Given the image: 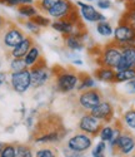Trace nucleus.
I'll use <instances>...</instances> for the list:
<instances>
[{
  "label": "nucleus",
  "instance_id": "22",
  "mask_svg": "<svg viewBox=\"0 0 135 157\" xmlns=\"http://www.w3.org/2000/svg\"><path fill=\"white\" fill-rule=\"evenodd\" d=\"M135 78V68H128L123 71H115L114 84H123Z\"/></svg>",
  "mask_w": 135,
  "mask_h": 157
},
{
  "label": "nucleus",
  "instance_id": "39",
  "mask_svg": "<svg viewBox=\"0 0 135 157\" xmlns=\"http://www.w3.org/2000/svg\"><path fill=\"white\" fill-rule=\"evenodd\" d=\"M128 6H135V0H128Z\"/></svg>",
  "mask_w": 135,
  "mask_h": 157
},
{
  "label": "nucleus",
  "instance_id": "13",
  "mask_svg": "<svg viewBox=\"0 0 135 157\" xmlns=\"http://www.w3.org/2000/svg\"><path fill=\"white\" fill-rule=\"evenodd\" d=\"M75 10H76V5L71 0H61L60 3H58L46 13V15L53 20H61V19H68L69 15Z\"/></svg>",
  "mask_w": 135,
  "mask_h": 157
},
{
  "label": "nucleus",
  "instance_id": "18",
  "mask_svg": "<svg viewBox=\"0 0 135 157\" xmlns=\"http://www.w3.org/2000/svg\"><path fill=\"white\" fill-rule=\"evenodd\" d=\"M23 59H24V62H25V64H26V67H28L29 69L33 68L34 65H36L39 62H42V60L44 59L42 48H40L39 45H36V44H34Z\"/></svg>",
  "mask_w": 135,
  "mask_h": 157
},
{
  "label": "nucleus",
  "instance_id": "5",
  "mask_svg": "<svg viewBox=\"0 0 135 157\" xmlns=\"http://www.w3.org/2000/svg\"><path fill=\"white\" fill-rule=\"evenodd\" d=\"M9 84L11 89L18 94H24L31 88V75L30 69L26 68L20 72H10Z\"/></svg>",
  "mask_w": 135,
  "mask_h": 157
},
{
  "label": "nucleus",
  "instance_id": "12",
  "mask_svg": "<svg viewBox=\"0 0 135 157\" xmlns=\"http://www.w3.org/2000/svg\"><path fill=\"white\" fill-rule=\"evenodd\" d=\"M90 113L97 117L99 121H101L103 123H111L114 122V116H115V107L114 104L108 101V99H103L97 107H94Z\"/></svg>",
  "mask_w": 135,
  "mask_h": 157
},
{
  "label": "nucleus",
  "instance_id": "2",
  "mask_svg": "<svg viewBox=\"0 0 135 157\" xmlns=\"http://www.w3.org/2000/svg\"><path fill=\"white\" fill-rule=\"evenodd\" d=\"M120 58H121V47L111 40L100 48L99 56L97 57V63L99 65H103V67H109L115 69L118 63L120 62Z\"/></svg>",
  "mask_w": 135,
  "mask_h": 157
},
{
  "label": "nucleus",
  "instance_id": "14",
  "mask_svg": "<svg viewBox=\"0 0 135 157\" xmlns=\"http://www.w3.org/2000/svg\"><path fill=\"white\" fill-rule=\"evenodd\" d=\"M128 68H135V44L121 47V58L115 71H123Z\"/></svg>",
  "mask_w": 135,
  "mask_h": 157
},
{
  "label": "nucleus",
  "instance_id": "34",
  "mask_svg": "<svg viewBox=\"0 0 135 157\" xmlns=\"http://www.w3.org/2000/svg\"><path fill=\"white\" fill-rule=\"evenodd\" d=\"M106 147H108V143L106 142H104V141L98 142V145L94 147L93 151H91V156L93 157H105Z\"/></svg>",
  "mask_w": 135,
  "mask_h": 157
},
{
  "label": "nucleus",
  "instance_id": "37",
  "mask_svg": "<svg viewBox=\"0 0 135 157\" xmlns=\"http://www.w3.org/2000/svg\"><path fill=\"white\" fill-rule=\"evenodd\" d=\"M9 24V21L2 15V14H0V35H2L3 34V32L5 30V28H6V25Z\"/></svg>",
  "mask_w": 135,
  "mask_h": 157
},
{
  "label": "nucleus",
  "instance_id": "31",
  "mask_svg": "<svg viewBox=\"0 0 135 157\" xmlns=\"http://www.w3.org/2000/svg\"><path fill=\"white\" fill-rule=\"evenodd\" d=\"M36 0H0V4L10 6V8H18L20 5H26V4H35Z\"/></svg>",
  "mask_w": 135,
  "mask_h": 157
},
{
  "label": "nucleus",
  "instance_id": "19",
  "mask_svg": "<svg viewBox=\"0 0 135 157\" xmlns=\"http://www.w3.org/2000/svg\"><path fill=\"white\" fill-rule=\"evenodd\" d=\"M91 88H97V79L95 78L91 77L88 73H79V84L76 87L78 92L91 89Z\"/></svg>",
  "mask_w": 135,
  "mask_h": 157
},
{
  "label": "nucleus",
  "instance_id": "15",
  "mask_svg": "<svg viewBox=\"0 0 135 157\" xmlns=\"http://www.w3.org/2000/svg\"><path fill=\"white\" fill-rule=\"evenodd\" d=\"M35 44V40L31 35L26 34L23 40L13 49L9 50V56L10 58H24L26 56V53L30 50V48Z\"/></svg>",
  "mask_w": 135,
  "mask_h": 157
},
{
  "label": "nucleus",
  "instance_id": "35",
  "mask_svg": "<svg viewBox=\"0 0 135 157\" xmlns=\"http://www.w3.org/2000/svg\"><path fill=\"white\" fill-rule=\"evenodd\" d=\"M123 93L128 97H135V78L126 83H123Z\"/></svg>",
  "mask_w": 135,
  "mask_h": 157
},
{
  "label": "nucleus",
  "instance_id": "28",
  "mask_svg": "<svg viewBox=\"0 0 135 157\" xmlns=\"http://www.w3.org/2000/svg\"><path fill=\"white\" fill-rule=\"evenodd\" d=\"M26 68L28 67H26V64H25L23 58H10V62H9L10 72H20V71H24Z\"/></svg>",
  "mask_w": 135,
  "mask_h": 157
},
{
  "label": "nucleus",
  "instance_id": "44",
  "mask_svg": "<svg viewBox=\"0 0 135 157\" xmlns=\"http://www.w3.org/2000/svg\"><path fill=\"white\" fill-rule=\"evenodd\" d=\"M68 157H71V156H68Z\"/></svg>",
  "mask_w": 135,
  "mask_h": 157
},
{
  "label": "nucleus",
  "instance_id": "41",
  "mask_svg": "<svg viewBox=\"0 0 135 157\" xmlns=\"http://www.w3.org/2000/svg\"><path fill=\"white\" fill-rule=\"evenodd\" d=\"M94 2H98V0H86V3H94Z\"/></svg>",
  "mask_w": 135,
  "mask_h": 157
},
{
  "label": "nucleus",
  "instance_id": "7",
  "mask_svg": "<svg viewBox=\"0 0 135 157\" xmlns=\"http://www.w3.org/2000/svg\"><path fill=\"white\" fill-rule=\"evenodd\" d=\"M113 42L120 47L135 44V29L128 23L120 20L114 28Z\"/></svg>",
  "mask_w": 135,
  "mask_h": 157
},
{
  "label": "nucleus",
  "instance_id": "32",
  "mask_svg": "<svg viewBox=\"0 0 135 157\" xmlns=\"http://www.w3.org/2000/svg\"><path fill=\"white\" fill-rule=\"evenodd\" d=\"M21 24L25 27L26 30H28L29 33H31V34H34V35H39L40 32H42V28L38 27L31 19H24V20H21Z\"/></svg>",
  "mask_w": 135,
  "mask_h": 157
},
{
  "label": "nucleus",
  "instance_id": "11",
  "mask_svg": "<svg viewBox=\"0 0 135 157\" xmlns=\"http://www.w3.org/2000/svg\"><path fill=\"white\" fill-rule=\"evenodd\" d=\"M76 8H79V14L82 17V19L86 23H94L97 24L99 21H105L106 17L103 14L101 11H99L94 5L84 2H78Z\"/></svg>",
  "mask_w": 135,
  "mask_h": 157
},
{
  "label": "nucleus",
  "instance_id": "33",
  "mask_svg": "<svg viewBox=\"0 0 135 157\" xmlns=\"http://www.w3.org/2000/svg\"><path fill=\"white\" fill-rule=\"evenodd\" d=\"M0 157H16V143H5Z\"/></svg>",
  "mask_w": 135,
  "mask_h": 157
},
{
  "label": "nucleus",
  "instance_id": "10",
  "mask_svg": "<svg viewBox=\"0 0 135 157\" xmlns=\"http://www.w3.org/2000/svg\"><path fill=\"white\" fill-rule=\"evenodd\" d=\"M103 122L99 121L97 117H94L90 112H84L82 117L79 118L78 122V129L80 132L86 133L91 137H97L99 136V132L103 127Z\"/></svg>",
  "mask_w": 135,
  "mask_h": 157
},
{
  "label": "nucleus",
  "instance_id": "38",
  "mask_svg": "<svg viewBox=\"0 0 135 157\" xmlns=\"http://www.w3.org/2000/svg\"><path fill=\"white\" fill-rule=\"evenodd\" d=\"M6 81H8V73L0 71V87H2L3 84H5Z\"/></svg>",
  "mask_w": 135,
  "mask_h": 157
},
{
  "label": "nucleus",
  "instance_id": "25",
  "mask_svg": "<svg viewBox=\"0 0 135 157\" xmlns=\"http://www.w3.org/2000/svg\"><path fill=\"white\" fill-rule=\"evenodd\" d=\"M97 32L99 35H101L104 38H110L114 34V28L108 20L99 21V23H97Z\"/></svg>",
  "mask_w": 135,
  "mask_h": 157
},
{
  "label": "nucleus",
  "instance_id": "43",
  "mask_svg": "<svg viewBox=\"0 0 135 157\" xmlns=\"http://www.w3.org/2000/svg\"><path fill=\"white\" fill-rule=\"evenodd\" d=\"M0 71H2V60H0Z\"/></svg>",
  "mask_w": 135,
  "mask_h": 157
},
{
  "label": "nucleus",
  "instance_id": "16",
  "mask_svg": "<svg viewBox=\"0 0 135 157\" xmlns=\"http://www.w3.org/2000/svg\"><path fill=\"white\" fill-rule=\"evenodd\" d=\"M86 34H73V35H66L64 36V44L68 49L73 52H82L85 48L84 38Z\"/></svg>",
  "mask_w": 135,
  "mask_h": 157
},
{
  "label": "nucleus",
  "instance_id": "21",
  "mask_svg": "<svg viewBox=\"0 0 135 157\" xmlns=\"http://www.w3.org/2000/svg\"><path fill=\"white\" fill-rule=\"evenodd\" d=\"M18 14L21 19H31L35 15L39 14V9L36 8L35 4H26V5H20L16 8Z\"/></svg>",
  "mask_w": 135,
  "mask_h": 157
},
{
  "label": "nucleus",
  "instance_id": "42",
  "mask_svg": "<svg viewBox=\"0 0 135 157\" xmlns=\"http://www.w3.org/2000/svg\"><path fill=\"white\" fill-rule=\"evenodd\" d=\"M126 157H135V153H133V155H130V156H126Z\"/></svg>",
  "mask_w": 135,
  "mask_h": 157
},
{
  "label": "nucleus",
  "instance_id": "40",
  "mask_svg": "<svg viewBox=\"0 0 135 157\" xmlns=\"http://www.w3.org/2000/svg\"><path fill=\"white\" fill-rule=\"evenodd\" d=\"M4 146H5V142H2V141H0V152H2V151H3Z\"/></svg>",
  "mask_w": 135,
  "mask_h": 157
},
{
  "label": "nucleus",
  "instance_id": "20",
  "mask_svg": "<svg viewBox=\"0 0 135 157\" xmlns=\"http://www.w3.org/2000/svg\"><path fill=\"white\" fill-rule=\"evenodd\" d=\"M120 123L124 127V129L128 131H135V108L126 109L123 114H121Z\"/></svg>",
  "mask_w": 135,
  "mask_h": 157
},
{
  "label": "nucleus",
  "instance_id": "29",
  "mask_svg": "<svg viewBox=\"0 0 135 157\" xmlns=\"http://www.w3.org/2000/svg\"><path fill=\"white\" fill-rule=\"evenodd\" d=\"M120 20L128 23L135 29V6H128V9L124 11V14Z\"/></svg>",
  "mask_w": 135,
  "mask_h": 157
},
{
  "label": "nucleus",
  "instance_id": "27",
  "mask_svg": "<svg viewBox=\"0 0 135 157\" xmlns=\"http://www.w3.org/2000/svg\"><path fill=\"white\" fill-rule=\"evenodd\" d=\"M16 157H34V150L26 143H16Z\"/></svg>",
  "mask_w": 135,
  "mask_h": 157
},
{
  "label": "nucleus",
  "instance_id": "1",
  "mask_svg": "<svg viewBox=\"0 0 135 157\" xmlns=\"http://www.w3.org/2000/svg\"><path fill=\"white\" fill-rule=\"evenodd\" d=\"M53 71V79L57 92L61 94H69L79 84V73L71 68H63V67H54Z\"/></svg>",
  "mask_w": 135,
  "mask_h": 157
},
{
  "label": "nucleus",
  "instance_id": "17",
  "mask_svg": "<svg viewBox=\"0 0 135 157\" xmlns=\"http://www.w3.org/2000/svg\"><path fill=\"white\" fill-rule=\"evenodd\" d=\"M94 78L97 81L101 82V83H108V84H114L115 81V69L114 68H109V67H99L94 71Z\"/></svg>",
  "mask_w": 135,
  "mask_h": 157
},
{
  "label": "nucleus",
  "instance_id": "36",
  "mask_svg": "<svg viewBox=\"0 0 135 157\" xmlns=\"http://www.w3.org/2000/svg\"><path fill=\"white\" fill-rule=\"evenodd\" d=\"M113 6L111 0H98L97 2V8L100 10H108Z\"/></svg>",
  "mask_w": 135,
  "mask_h": 157
},
{
  "label": "nucleus",
  "instance_id": "23",
  "mask_svg": "<svg viewBox=\"0 0 135 157\" xmlns=\"http://www.w3.org/2000/svg\"><path fill=\"white\" fill-rule=\"evenodd\" d=\"M34 157H59V151L51 145H44L34 152Z\"/></svg>",
  "mask_w": 135,
  "mask_h": 157
},
{
  "label": "nucleus",
  "instance_id": "26",
  "mask_svg": "<svg viewBox=\"0 0 135 157\" xmlns=\"http://www.w3.org/2000/svg\"><path fill=\"white\" fill-rule=\"evenodd\" d=\"M60 2H61V0H36L35 5H36V8L39 9L40 13H44V14H46V13L51 8H54Z\"/></svg>",
  "mask_w": 135,
  "mask_h": 157
},
{
  "label": "nucleus",
  "instance_id": "30",
  "mask_svg": "<svg viewBox=\"0 0 135 157\" xmlns=\"http://www.w3.org/2000/svg\"><path fill=\"white\" fill-rule=\"evenodd\" d=\"M31 20L38 25V27H40V28H48V27H50V25H51L50 18L48 15L42 14V13H39L38 15H35L34 18H31Z\"/></svg>",
  "mask_w": 135,
  "mask_h": 157
},
{
  "label": "nucleus",
  "instance_id": "8",
  "mask_svg": "<svg viewBox=\"0 0 135 157\" xmlns=\"http://www.w3.org/2000/svg\"><path fill=\"white\" fill-rule=\"evenodd\" d=\"M94 137L86 135V133H83V132H79L73 135L70 138H68L66 141V148L69 150L71 153H79L82 155L86 151H89L93 146V141Z\"/></svg>",
  "mask_w": 135,
  "mask_h": 157
},
{
  "label": "nucleus",
  "instance_id": "9",
  "mask_svg": "<svg viewBox=\"0 0 135 157\" xmlns=\"http://www.w3.org/2000/svg\"><path fill=\"white\" fill-rule=\"evenodd\" d=\"M25 35V32L21 28H19L16 24L9 23L3 34L0 35V39H2V43L6 49H13L23 40Z\"/></svg>",
  "mask_w": 135,
  "mask_h": 157
},
{
  "label": "nucleus",
  "instance_id": "6",
  "mask_svg": "<svg viewBox=\"0 0 135 157\" xmlns=\"http://www.w3.org/2000/svg\"><path fill=\"white\" fill-rule=\"evenodd\" d=\"M103 99H104V96L101 93V90L98 88H91V89L79 92V94L76 97V103L84 112H90L94 107H97Z\"/></svg>",
  "mask_w": 135,
  "mask_h": 157
},
{
  "label": "nucleus",
  "instance_id": "4",
  "mask_svg": "<svg viewBox=\"0 0 135 157\" xmlns=\"http://www.w3.org/2000/svg\"><path fill=\"white\" fill-rule=\"evenodd\" d=\"M30 75H31V88L39 89L53 79V71L46 65L45 59H43L36 65H34L33 68H30Z\"/></svg>",
  "mask_w": 135,
  "mask_h": 157
},
{
  "label": "nucleus",
  "instance_id": "3",
  "mask_svg": "<svg viewBox=\"0 0 135 157\" xmlns=\"http://www.w3.org/2000/svg\"><path fill=\"white\" fill-rule=\"evenodd\" d=\"M111 152L115 157H126L135 153V135L131 131L123 129Z\"/></svg>",
  "mask_w": 135,
  "mask_h": 157
},
{
  "label": "nucleus",
  "instance_id": "24",
  "mask_svg": "<svg viewBox=\"0 0 135 157\" xmlns=\"http://www.w3.org/2000/svg\"><path fill=\"white\" fill-rule=\"evenodd\" d=\"M114 129H115V121L111 122V123H104L100 132H99V138L100 141H104V142H109L114 135Z\"/></svg>",
  "mask_w": 135,
  "mask_h": 157
}]
</instances>
